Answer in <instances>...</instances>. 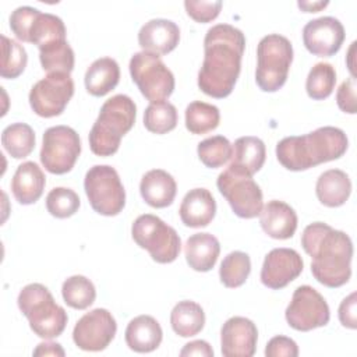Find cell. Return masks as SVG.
<instances>
[{"label": "cell", "instance_id": "6da1fadb", "mask_svg": "<svg viewBox=\"0 0 357 357\" xmlns=\"http://www.w3.org/2000/svg\"><path fill=\"white\" fill-rule=\"evenodd\" d=\"M244 49V33L230 24H218L206 31L204 61L198 71V86L205 95L222 99L233 92Z\"/></svg>", "mask_w": 357, "mask_h": 357}, {"label": "cell", "instance_id": "7a4b0ae2", "mask_svg": "<svg viewBox=\"0 0 357 357\" xmlns=\"http://www.w3.org/2000/svg\"><path fill=\"white\" fill-rule=\"evenodd\" d=\"M301 245L312 258L311 273L321 284L335 289L349 282L353 243L344 231L324 222H314L304 229Z\"/></svg>", "mask_w": 357, "mask_h": 357}, {"label": "cell", "instance_id": "3957f363", "mask_svg": "<svg viewBox=\"0 0 357 357\" xmlns=\"http://www.w3.org/2000/svg\"><path fill=\"white\" fill-rule=\"evenodd\" d=\"M347 146L349 139L343 130L325 126L305 135L280 139L276 145V158L287 170L301 172L339 159L344 155Z\"/></svg>", "mask_w": 357, "mask_h": 357}, {"label": "cell", "instance_id": "277c9868", "mask_svg": "<svg viewBox=\"0 0 357 357\" xmlns=\"http://www.w3.org/2000/svg\"><path fill=\"white\" fill-rule=\"evenodd\" d=\"M137 117L134 100L123 93L107 99L89 131L91 151L98 156H112L119 151L121 138L132 128Z\"/></svg>", "mask_w": 357, "mask_h": 357}, {"label": "cell", "instance_id": "5b68a950", "mask_svg": "<svg viewBox=\"0 0 357 357\" xmlns=\"http://www.w3.org/2000/svg\"><path fill=\"white\" fill-rule=\"evenodd\" d=\"M17 303L35 335L42 339H53L63 333L68 321L67 312L56 304L46 286L40 283L26 284L20 291Z\"/></svg>", "mask_w": 357, "mask_h": 357}, {"label": "cell", "instance_id": "8992f818", "mask_svg": "<svg viewBox=\"0 0 357 357\" xmlns=\"http://www.w3.org/2000/svg\"><path fill=\"white\" fill-rule=\"evenodd\" d=\"M293 61L291 42L279 33L264 36L257 46L255 82L264 92L279 91L289 75Z\"/></svg>", "mask_w": 357, "mask_h": 357}, {"label": "cell", "instance_id": "52a82bcc", "mask_svg": "<svg viewBox=\"0 0 357 357\" xmlns=\"http://www.w3.org/2000/svg\"><path fill=\"white\" fill-rule=\"evenodd\" d=\"M131 236L137 245L146 250L158 264L173 262L181 250L177 231L160 218L151 213L141 215L134 220Z\"/></svg>", "mask_w": 357, "mask_h": 357}, {"label": "cell", "instance_id": "ba28073f", "mask_svg": "<svg viewBox=\"0 0 357 357\" xmlns=\"http://www.w3.org/2000/svg\"><path fill=\"white\" fill-rule=\"evenodd\" d=\"M84 188L92 209L99 215L116 216L126 205V190L120 176L109 165L92 166L85 174Z\"/></svg>", "mask_w": 357, "mask_h": 357}, {"label": "cell", "instance_id": "9c48e42d", "mask_svg": "<svg viewBox=\"0 0 357 357\" xmlns=\"http://www.w3.org/2000/svg\"><path fill=\"white\" fill-rule=\"evenodd\" d=\"M128 68L139 92L151 103L162 102L173 93L174 75L158 54L138 52L131 57Z\"/></svg>", "mask_w": 357, "mask_h": 357}, {"label": "cell", "instance_id": "30bf717a", "mask_svg": "<svg viewBox=\"0 0 357 357\" xmlns=\"http://www.w3.org/2000/svg\"><path fill=\"white\" fill-rule=\"evenodd\" d=\"M216 185L238 218L252 219L261 213L262 191L252 176L229 166L218 176Z\"/></svg>", "mask_w": 357, "mask_h": 357}, {"label": "cell", "instance_id": "8fae6325", "mask_svg": "<svg viewBox=\"0 0 357 357\" xmlns=\"http://www.w3.org/2000/svg\"><path fill=\"white\" fill-rule=\"evenodd\" d=\"M81 153V139L77 131L68 126H54L45 131L40 162L53 174L68 173Z\"/></svg>", "mask_w": 357, "mask_h": 357}, {"label": "cell", "instance_id": "7c38bea8", "mask_svg": "<svg viewBox=\"0 0 357 357\" xmlns=\"http://www.w3.org/2000/svg\"><path fill=\"white\" fill-rule=\"evenodd\" d=\"M74 95V81L66 73H49L29 91V105L33 113L49 119L64 112Z\"/></svg>", "mask_w": 357, "mask_h": 357}, {"label": "cell", "instance_id": "4fadbf2b", "mask_svg": "<svg viewBox=\"0 0 357 357\" xmlns=\"http://www.w3.org/2000/svg\"><path fill=\"white\" fill-rule=\"evenodd\" d=\"M284 318L290 328L308 332L328 325L331 312L326 300L311 286H298L284 311Z\"/></svg>", "mask_w": 357, "mask_h": 357}, {"label": "cell", "instance_id": "5bb4252c", "mask_svg": "<svg viewBox=\"0 0 357 357\" xmlns=\"http://www.w3.org/2000/svg\"><path fill=\"white\" fill-rule=\"evenodd\" d=\"M116 331L117 324L112 312L95 308L78 319L73 329V340L81 350L100 351L114 339Z\"/></svg>", "mask_w": 357, "mask_h": 357}, {"label": "cell", "instance_id": "9a60e30c", "mask_svg": "<svg viewBox=\"0 0 357 357\" xmlns=\"http://www.w3.org/2000/svg\"><path fill=\"white\" fill-rule=\"evenodd\" d=\"M344 28L335 17H319L308 21L303 28L305 49L321 57H331L339 52L344 40Z\"/></svg>", "mask_w": 357, "mask_h": 357}, {"label": "cell", "instance_id": "2e32d148", "mask_svg": "<svg viewBox=\"0 0 357 357\" xmlns=\"http://www.w3.org/2000/svg\"><path fill=\"white\" fill-rule=\"evenodd\" d=\"M304 268L300 254L293 248H273L264 259L261 268V282L264 286L279 290L293 282Z\"/></svg>", "mask_w": 357, "mask_h": 357}, {"label": "cell", "instance_id": "e0dca14e", "mask_svg": "<svg viewBox=\"0 0 357 357\" xmlns=\"http://www.w3.org/2000/svg\"><path fill=\"white\" fill-rule=\"evenodd\" d=\"M258 329L244 317L229 318L220 329V350L225 357H251L255 353Z\"/></svg>", "mask_w": 357, "mask_h": 357}, {"label": "cell", "instance_id": "ac0fdd59", "mask_svg": "<svg viewBox=\"0 0 357 357\" xmlns=\"http://www.w3.org/2000/svg\"><path fill=\"white\" fill-rule=\"evenodd\" d=\"M180 42V28L166 18H153L145 22L138 32V43L144 52L167 54Z\"/></svg>", "mask_w": 357, "mask_h": 357}, {"label": "cell", "instance_id": "d6986e66", "mask_svg": "<svg viewBox=\"0 0 357 357\" xmlns=\"http://www.w3.org/2000/svg\"><path fill=\"white\" fill-rule=\"evenodd\" d=\"M259 223L262 230L269 237L276 240H287L296 233L297 215L289 204L272 199L262 206Z\"/></svg>", "mask_w": 357, "mask_h": 357}, {"label": "cell", "instance_id": "ffe728a7", "mask_svg": "<svg viewBox=\"0 0 357 357\" xmlns=\"http://www.w3.org/2000/svg\"><path fill=\"white\" fill-rule=\"evenodd\" d=\"M178 213L187 227H205L215 218L216 201L209 190L192 188L184 195Z\"/></svg>", "mask_w": 357, "mask_h": 357}, {"label": "cell", "instance_id": "44dd1931", "mask_svg": "<svg viewBox=\"0 0 357 357\" xmlns=\"http://www.w3.org/2000/svg\"><path fill=\"white\" fill-rule=\"evenodd\" d=\"M139 192L149 206L166 208L174 201L177 184L173 176L166 170L152 169L142 176Z\"/></svg>", "mask_w": 357, "mask_h": 357}, {"label": "cell", "instance_id": "7402d4cb", "mask_svg": "<svg viewBox=\"0 0 357 357\" xmlns=\"http://www.w3.org/2000/svg\"><path fill=\"white\" fill-rule=\"evenodd\" d=\"M45 184L46 177L42 169L35 162H24L13 176L11 191L21 205H31L42 197Z\"/></svg>", "mask_w": 357, "mask_h": 357}, {"label": "cell", "instance_id": "603a6c76", "mask_svg": "<svg viewBox=\"0 0 357 357\" xmlns=\"http://www.w3.org/2000/svg\"><path fill=\"white\" fill-rule=\"evenodd\" d=\"M126 343L137 353H149L162 343L163 332L159 322L151 315H138L126 328Z\"/></svg>", "mask_w": 357, "mask_h": 357}, {"label": "cell", "instance_id": "cb8c5ba5", "mask_svg": "<svg viewBox=\"0 0 357 357\" xmlns=\"http://www.w3.org/2000/svg\"><path fill=\"white\" fill-rule=\"evenodd\" d=\"M219 240L211 233H195L190 236L184 245L187 264L197 272L211 271L219 257Z\"/></svg>", "mask_w": 357, "mask_h": 357}, {"label": "cell", "instance_id": "d4e9b609", "mask_svg": "<svg viewBox=\"0 0 357 357\" xmlns=\"http://www.w3.org/2000/svg\"><path fill=\"white\" fill-rule=\"evenodd\" d=\"M318 201L329 208L343 205L351 192L350 177L340 169H329L324 172L315 184Z\"/></svg>", "mask_w": 357, "mask_h": 357}, {"label": "cell", "instance_id": "484cf974", "mask_svg": "<svg viewBox=\"0 0 357 357\" xmlns=\"http://www.w3.org/2000/svg\"><path fill=\"white\" fill-rule=\"evenodd\" d=\"M265 156L266 149L262 139L251 135L240 137L234 141L229 166L248 176H254L264 166Z\"/></svg>", "mask_w": 357, "mask_h": 357}, {"label": "cell", "instance_id": "4316f807", "mask_svg": "<svg viewBox=\"0 0 357 357\" xmlns=\"http://www.w3.org/2000/svg\"><path fill=\"white\" fill-rule=\"evenodd\" d=\"M120 79V67L112 57L96 59L85 73V88L92 96H105L116 88Z\"/></svg>", "mask_w": 357, "mask_h": 357}, {"label": "cell", "instance_id": "83f0119b", "mask_svg": "<svg viewBox=\"0 0 357 357\" xmlns=\"http://www.w3.org/2000/svg\"><path fill=\"white\" fill-rule=\"evenodd\" d=\"M66 26L60 17L35 10L26 33V42L42 47L50 42L66 39Z\"/></svg>", "mask_w": 357, "mask_h": 357}, {"label": "cell", "instance_id": "f1b7e54d", "mask_svg": "<svg viewBox=\"0 0 357 357\" xmlns=\"http://www.w3.org/2000/svg\"><path fill=\"white\" fill-rule=\"evenodd\" d=\"M170 325L181 337L195 336L205 325V312L195 301H178L170 312Z\"/></svg>", "mask_w": 357, "mask_h": 357}, {"label": "cell", "instance_id": "f546056e", "mask_svg": "<svg viewBox=\"0 0 357 357\" xmlns=\"http://www.w3.org/2000/svg\"><path fill=\"white\" fill-rule=\"evenodd\" d=\"M39 60L42 68L47 73L70 74L74 68V50L66 39L50 42L39 47Z\"/></svg>", "mask_w": 357, "mask_h": 357}, {"label": "cell", "instance_id": "4dcf8cb0", "mask_svg": "<svg viewBox=\"0 0 357 357\" xmlns=\"http://www.w3.org/2000/svg\"><path fill=\"white\" fill-rule=\"evenodd\" d=\"M1 145L14 159L26 158L35 148V132L25 123L10 124L1 132Z\"/></svg>", "mask_w": 357, "mask_h": 357}, {"label": "cell", "instance_id": "1f68e13d", "mask_svg": "<svg viewBox=\"0 0 357 357\" xmlns=\"http://www.w3.org/2000/svg\"><path fill=\"white\" fill-rule=\"evenodd\" d=\"M220 121V112L215 105L194 100L185 107V128L191 134H206Z\"/></svg>", "mask_w": 357, "mask_h": 357}, {"label": "cell", "instance_id": "d6a6232c", "mask_svg": "<svg viewBox=\"0 0 357 357\" xmlns=\"http://www.w3.org/2000/svg\"><path fill=\"white\" fill-rule=\"evenodd\" d=\"M61 294L64 303L75 310L88 308L93 304L96 298V290L93 283L82 275H74L67 278L63 282Z\"/></svg>", "mask_w": 357, "mask_h": 357}, {"label": "cell", "instance_id": "836d02e7", "mask_svg": "<svg viewBox=\"0 0 357 357\" xmlns=\"http://www.w3.org/2000/svg\"><path fill=\"white\" fill-rule=\"evenodd\" d=\"M250 272L251 261L248 254L243 251H233L223 258L219 268V278L223 286L236 289L245 283Z\"/></svg>", "mask_w": 357, "mask_h": 357}, {"label": "cell", "instance_id": "e575fe53", "mask_svg": "<svg viewBox=\"0 0 357 357\" xmlns=\"http://www.w3.org/2000/svg\"><path fill=\"white\" fill-rule=\"evenodd\" d=\"M144 126L153 134H166L177 126V109L170 102H153L144 112Z\"/></svg>", "mask_w": 357, "mask_h": 357}, {"label": "cell", "instance_id": "d590c367", "mask_svg": "<svg viewBox=\"0 0 357 357\" xmlns=\"http://www.w3.org/2000/svg\"><path fill=\"white\" fill-rule=\"evenodd\" d=\"M336 71L329 63H317L308 73L305 81V89L311 99L324 100L335 88Z\"/></svg>", "mask_w": 357, "mask_h": 357}, {"label": "cell", "instance_id": "8d00e7d4", "mask_svg": "<svg viewBox=\"0 0 357 357\" xmlns=\"http://www.w3.org/2000/svg\"><path fill=\"white\" fill-rule=\"evenodd\" d=\"M28 63L26 50L17 40L1 35V67L0 75L7 79L20 77Z\"/></svg>", "mask_w": 357, "mask_h": 357}, {"label": "cell", "instance_id": "74e56055", "mask_svg": "<svg viewBox=\"0 0 357 357\" xmlns=\"http://www.w3.org/2000/svg\"><path fill=\"white\" fill-rule=\"evenodd\" d=\"M233 152V145L223 135H213L201 141L197 146V153L199 160L211 169L223 166Z\"/></svg>", "mask_w": 357, "mask_h": 357}, {"label": "cell", "instance_id": "f35d334b", "mask_svg": "<svg viewBox=\"0 0 357 357\" xmlns=\"http://www.w3.org/2000/svg\"><path fill=\"white\" fill-rule=\"evenodd\" d=\"M79 197L71 188L56 187L50 190L46 197L47 212L59 219H66L73 216L79 208Z\"/></svg>", "mask_w": 357, "mask_h": 357}, {"label": "cell", "instance_id": "ab89813d", "mask_svg": "<svg viewBox=\"0 0 357 357\" xmlns=\"http://www.w3.org/2000/svg\"><path fill=\"white\" fill-rule=\"evenodd\" d=\"M222 1H194V0H185L184 8L187 14L197 22H209L215 20L220 10H222Z\"/></svg>", "mask_w": 357, "mask_h": 357}, {"label": "cell", "instance_id": "60d3db41", "mask_svg": "<svg viewBox=\"0 0 357 357\" xmlns=\"http://www.w3.org/2000/svg\"><path fill=\"white\" fill-rule=\"evenodd\" d=\"M35 13L33 7L22 6L15 8L10 15V28L13 33L17 36V39L26 42V32L31 22V18Z\"/></svg>", "mask_w": 357, "mask_h": 357}, {"label": "cell", "instance_id": "b9f144b4", "mask_svg": "<svg viewBox=\"0 0 357 357\" xmlns=\"http://www.w3.org/2000/svg\"><path fill=\"white\" fill-rule=\"evenodd\" d=\"M266 357H297L298 356V346L297 343L283 335L272 337L266 347H265Z\"/></svg>", "mask_w": 357, "mask_h": 357}, {"label": "cell", "instance_id": "7bdbcfd3", "mask_svg": "<svg viewBox=\"0 0 357 357\" xmlns=\"http://www.w3.org/2000/svg\"><path fill=\"white\" fill-rule=\"evenodd\" d=\"M336 102L342 112L354 114L357 112L356 102V78L350 77L340 84L336 92Z\"/></svg>", "mask_w": 357, "mask_h": 357}, {"label": "cell", "instance_id": "ee69618b", "mask_svg": "<svg viewBox=\"0 0 357 357\" xmlns=\"http://www.w3.org/2000/svg\"><path fill=\"white\" fill-rule=\"evenodd\" d=\"M356 291L350 293L339 305V321L344 328L356 329L357 328V315H356Z\"/></svg>", "mask_w": 357, "mask_h": 357}, {"label": "cell", "instance_id": "f6af8a7d", "mask_svg": "<svg viewBox=\"0 0 357 357\" xmlns=\"http://www.w3.org/2000/svg\"><path fill=\"white\" fill-rule=\"evenodd\" d=\"M180 356H204V357H213V350L211 344L205 340H192L187 344L180 351Z\"/></svg>", "mask_w": 357, "mask_h": 357}, {"label": "cell", "instance_id": "bcb514c9", "mask_svg": "<svg viewBox=\"0 0 357 357\" xmlns=\"http://www.w3.org/2000/svg\"><path fill=\"white\" fill-rule=\"evenodd\" d=\"M66 353L61 347V344L54 342H43L36 346L33 350V356H60L63 357Z\"/></svg>", "mask_w": 357, "mask_h": 357}, {"label": "cell", "instance_id": "7dc6e473", "mask_svg": "<svg viewBox=\"0 0 357 357\" xmlns=\"http://www.w3.org/2000/svg\"><path fill=\"white\" fill-rule=\"evenodd\" d=\"M329 4V1H298L297 6L305 11V13H318L322 8H325Z\"/></svg>", "mask_w": 357, "mask_h": 357}, {"label": "cell", "instance_id": "c3c4849f", "mask_svg": "<svg viewBox=\"0 0 357 357\" xmlns=\"http://www.w3.org/2000/svg\"><path fill=\"white\" fill-rule=\"evenodd\" d=\"M354 47H356V42H353V43H351V46H350V49H349V53H347V67H349V70H350V73H351V77H353V78H354V64L351 63V60H353Z\"/></svg>", "mask_w": 357, "mask_h": 357}]
</instances>
